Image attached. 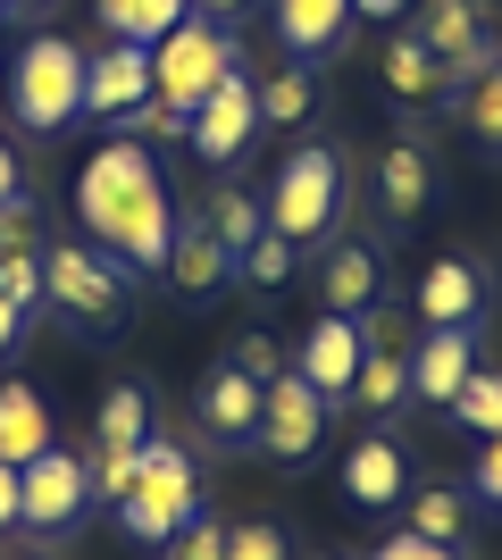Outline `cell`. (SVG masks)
I'll list each match as a JSON object with an SVG mask.
<instances>
[{
  "label": "cell",
  "instance_id": "6da1fadb",
  "mask_svg": "<svg viewBox=\"0 0 502 560\" xmlns=\"http://www.w3.org/2000/svg\"><path fill=\"white\" fill-rule=\"evenodd\" d=\"M75 218L126 268H167V252H176V201H167L160 167H151V142H135V135L101 142L84 160V176H75Z\"/></svg>",
  "mask_w": 502,
  "mask_h": 560
},
{
  "label": "cell",
  "instance_id": "7a4b0ae2",
  "mask_svg": "<svg viewBox=\"0 0 502 560\" xmlns=\"http://www.w3.org/2000/svg\"><path fill=\"white\" fill-rule=\"evenodd\" d=\"M9 109H17L25 135H59L84 117V50L68 34H34L9 59Z\"/></svg>",
  "mask_w": 502,
  "mask_h": 560
},
{
  "label": "cell",
  "instance_id": "3957f363",
  "mask_svg": "<svg viewBox=\"0 0 502 560\" xmlns=\"http://www.w3.org/2000/svg\"><path fill=\"white\" fill-rule=\"evenodd\" d=\"M235 68H243V59H235V34H226L218 18H185L167 43H151V93H160L167 109H185V117L201 109V101H210Z\"/></svg>",
  "mask_w": 502,
  "mask_h": 560
},
{
  "label": "cell",
  "instance_id": "277c9868",
  "mask_svg": "<svg viewBox=\"0 0 502 560\" xmlns=\"http://www.w3.org/2000/svg\"><path fill=\"white\" fill-rule=\"evenodd\" d=\"M201 511V477H192L185 444H160L151 435L143 444V477H135V493L118 502V527L135 544H176V527Z\"/></svg>",
  "mask_w": 502,
  "mask_h": 560
},
{
  "label": "cell",
  "instance_id": "5b68a950",
  "mask_svg": "<svg viewBox=\"0 0 502 560\" xmlns=\"http://www.w3.org/2000/svg\"><path fill=\"white\" fill-rule=\"evenodd\" d=\"M126 268L118 252H101V243H50L43 252V293L50 310H68V318H84V327H118L126 318Z\"/></svg>",
  "mask_w": 502,
  "mask_h": 560
},
{
  "label": "cell",
  "instance_id": "8992f818",
  "mask_svg": "<svg viewBox=\"0 0 502 560\" xmlns=\"http://www.w3.org/2000/svg\"><path fill=\"white\" fill-rule=\"evenodd\" d=\"M335 210H343V160H335L327 142L293 151L277 192H268V226L285 234V243H318V234H335Z\"/></svg>",
  "mask_w": 502,
  "mask_h": 560
},
{
  "label": "cell",
  "instance_id": "52a82bcc",
  "mask_svg": "<svg viewBox=\"0 0 502 560\" xmlns=\"http://www.w3.org/2000/svg\"><path fill=\"white\" fill-rule=\"evenodd\" d=\"M327 410H335V401L318 394L311 376L285 369L277 385H260V435H252V444H260L268 460H285V468L311 460V452L327 444Z\"/></svg>",
  "mask_w": 502,
  "mask_h": 560
},
{
  "label": "cell",
  "instance_id": "ba28073f",
  "mask_svg": "<svg viewBox=\"0 0 502 560\" xmlns=\"http://www.w3.org/2000/svg\"><path fill=\"white\" fill-rule=\"evenodd\" d=\"M84 511H93V468H84V452L50 444L43 460H25V502H17V527L68 536V527H75Z\"/></svg>",
  "mask_w": 502,
  "mask_h": 560
},
{
  "label": "cell",
  "instance_id": "9c48e42d",
  "mask_svg": "<svg viewBox=\"0 0 502 560\" xmlns=\"http://www.w3.org/2000/svg\"><path fill=\"white\" fill-rule=\"evenodd\" d=\"M252 126H260V75H243V68H235L210 101H201V109H192V135H185V142H192L210 167H226L243 142H252Z\"/></svg>",
  "mask_w": 502,
  "mask_h": 560
},
{
  "label": "cell",
  "instance_id": "30bf717a",
  "mask_svg": "<svg viewBox=\"0 0 502 560\" xmlns=\"http://www.w3.org/2000/svg\"><path fill=\"white\" fill-rule=\"evenodd\" d=\"M478 369H486L478 360V327H428L419 343H410V394L435 401V410H453L460 385H469Z\"/></svg>",
  "mask_w": 502,
  "mask_h": 560
},
{
  "label": "cell",
  "instance_id": "8fae6325",
  "mask_svg": "<svg viewBox=\"0 0 502 560\" xmlns=\"http://www.w3.org/2000/svg\"><path fill=\"white\" fill-rule=\"evenodd\" d=\"M419 34H428V50L460 75H478L486 59H502L494 50V18H486V0H428V18H419Z\"/></svg>",
  "mask_w": 502,
  "mask_h": 560
},
{
  "label": "cell",
  "instance_id": "7c38bea8",
  "mask_svg": "<svg viewBox=\"0 0 502 560\" xmlns=\"http://www.w3.org/2000/svg\"><path fill=\"white\" fill-rule=\"evenodd\" d=\"M360 360H369V343H360V318H335V310H318L311 335H302V351H293V369L311 376L327 401H352Z\"/></svg>",
  "mask_w": 502,
  "mask_h": 560
},
{
  "label": "cell",
  "instance_id": "4fadbf2b",
  "mask_svg": "<svg viewBox=\"0 0 502 560\" xmlns=\"http://www.w3.org/2000/svg\"><path fill=\"white\" fill-rule=\"evenodd\" d=\"M151 93V50L143 43H109L101 59H84V117H109L118 126L126 109H143Z\"/></svg>",
  "mask_w": 502,
  "mask_h": 560
},
{
  "label": "cell",
  "instance_id": "5bb4252c",
  "mask_svg": "<svg viewBox=\"0 0 502 560\" xmlns=\"http://www.w3.org/2000/svg\"><path fill=\"white\" fill-rule=\"evenodd\" d=\"M201 435L210 444H252L260 435V376H243L235 360H218L201 376Z\"/></svg>",
  "mask_w": 502,
  "mask_h": 560
},
{
  "label": "cell",
  "instance_id": "9a60e30c",
  "mask_svg": "<svg viewBox=\"0 0 502 560\" xmlns=\"http://www.w3.org/2000/svg\"><path fill=\"white\" fill-rule=\"evenodd\" d=\"M167 284H176V293H185V302H210V293H226V284H235V252H226V243H218L210 226H201V218H176V252H167Z\"/></svg>",
  "mask_w": 502,
  "mask_h": 560
},
{
  "label": "cell",
  "instance_id": "2e32d148",
  "mask_svg": "<svg viewBox=\"0 0 502 560\" xmlns=\"http://www.w3.org/2000/svg\"><path fill=\"white\" fill-rule=\"evenodd\" d=\"M410 310H419V327H478V310H486L478 259H435L419 277V293H410Z\"/></svg>",
  "mask_w": 502,
  "mask_h": 560
},
{
  "label": "cell",
  "instance_id": "e0dca14e",
  "mask_svg": "<svg viewBox=\"0 0 502 560\" xmlns=\"http://www.w3.org/2000/svg\"><path fill=\"white\" fill-rule=\"evenodd\" d=\"M385 93L402 101V109H435V101L453 93V68L428 50L419 25H410V34H385Z\"/></svg>",
  "mask_w": 502,
  "mask_h": 560
},
{
  "label": "cell",
  "instance_id": "ac0fdd59",
  "mask_svg": "<svg viewBox=\"0 0 502 560\" xmlns=\"http://www.w3.org/2000/svg\"><path fill=\"white\" fill-rule=\"evenodd\" d=\"M343 493H352L360 511H385V502H402L410 493V460L394 435H360L352 452H343Z\"/></svg>",
  "mask_w": 502,
  "mask_h": 560
},
{
  "label": "cell",
  "instance_id": "d6986e66",
  "mask_svg": "<svg viewBox=\"0 0 502 560\" xmlns=\"http://www.w3.org/2000/svg\"><path fill=\"white\" fill-rule=\"evenodd\" d=\"M318 302L335 310V318H360V310L377 302V243H327V259H318Z\"/></svg>",
  "mask_w": 502,
  "mask_h": 560
},
{
  "label": "cell",
  "instance_id": "ffe728a7",
  "mask_svg": "<svg viewBox=\"0 0 502 560\" xmlns=\"http://www.w3.org/2000/svg\"><path fill=\"white\" fill-rule=\"evenodd\" d=\"M50 444H59V435H50L43 394H34L25 376H9V385H0V460H9V468H25V460H43Z\"/></svg>",
  "mask_w": 502,
  "mask_h": 560
},
{
  "label": "cell",
  "instance_id": "44dd1931",
  "mask_svg": "<svg viewBox=\"0 0 502 560\" xmlns=\"http://www.w3.org/2000/svg\"><path fill=\"white\" fill-rule=\"evenodd\" d=\"M428 192H435V176H428V151L419 142H385V160H377V201H385V218L394 226H410V218L428 210Z\"/></svg>",
  "mask_w": 502,
  "mask_h": 560
},
{
  "label": "cell",
  "instance_id": "7402d4cb",
  "mask_svg": "<svg viewBox=\"0 0 502 560\" xmlns=\"http://www.w3.org/2000/svg\"><path fill=\"white\" fill-rule=\"evenodd\" d=\"M453 126L478 142L486 160H502V59H486L478 75H460V93H453Z\"/></svg>",
  "mask_w": 502,
  "mask_h": 560
},
{
  "label": "cell",
  "instance_id": "603a6c76",
  "mask_svg": "<svg viewBox=\"0 0 502 560\" xmlns=\"http://www.w3.org/2000/svg\"><path fill=\"white\" fill-rule=\"evenodd\" d=\"M101 9V25H109V43H167L176 25L192 18V0H93Z\"/></svg>",
  "mask_w": 502,
  "mask_h": 560
},
{
  "label": "cell",
  "instance_id": "cb8c5ba5",
  "mask_svg": "<svg viewBox=\"0 0 502 560\" xmlns=\"http://www.w3.org/2000/svg\"><path fill=\"white\" fill-rule=\"evenodd\" d=\"M192 218H201V226H210V234H218V243H226L235 259H243V252H252V243L268 234V210H260V201H252L243 185H210Z\"/></svg>",
  "mask_w": 502,
  "mask_h": 560
},
{
  "label": "cell",
  "instance_id": "d4e9b609",
  "mask_svg": "<svg viewBox=\"0 0 502 560\" xmlns=\"http://www.w3.org/2000/svg\"><path fill=\"white\" fill-rule=\"evenodd\" d=\"M343 25H352V0H277V34H285V50H335L343 43Z\"/></svg>",
  "mask_w": 502,
  "mask_h": 560
},
{
  "label": "cell",
  "instance_id": "484cf974",
  "mask_svg": "<svg viewBox=\"0 0 502 560\" xmlns=\"http://www.w3.org/2000/svg\"><path fill=\"white\" fill-rule=\"evenodd\" d=\"M93 435H101V452H143L151 444V394H143V385H109Z\"/></svg>",
  "mask_w": 502,
  "mask_h": 560
},
{
  "label": "cell",
  "instance_id": "4316f807",
  "mask_svg": "<svg viewBox=\"0 0 502 560\" xmlns=\"http://www.w3.org/2000/svg\"><path fill=\"white\" fill-rule=\"evenodd\" d=\"M352 401L377 410V419H394V401H410V351H369L360 376H352Z\"/></svg>",
  "mask_w": 502,
  "mask_h": 560
},
{
  "label": "cell",
  "instance_id": "83f0119b",
  "mask_svg": "<svg viewBox=\"0 0 502 560\" xmlns=\"http://www.w3.org/2000/svg\"><path fill=\"white\" fill-rule=\"evenodd\" d=\"M460 527H469V493H453V486H419L410 493V536L460 544Z\"/></svg>",
  "mask_w": 502,
  "mask_h": 560
},
{
  "label": "cell",
  "instance_id": "f1b7e54d",
  "mask_svg": "<svg viewBox=\"0 0 502 560\" xmlns=\"http://www.w3.org/2000/svg\"><path fill=\"white\" fill-rule=\"evenodd\" d=\"M311 101H318V75H311V68L260 75V126H302V117H311Z\"/></svg>",
  "mask_w": 502,
  "mask_h": 560
},
{
  "label": "cell",
  "instance_id": "f546056e",
  "mask_svg": "<svg viewBox=\"0 0 502 560\" xmlns=\"http://www.w3.org/2000/svg\"><path fill=\"white\" fill-rule=\"evenodd\" d=\"M453 419L469 427V435H502V369H478L469 385H460V401H453Z\"/></svg>",
  "mask_w": 502,
  "mask_h": 560
},
{
  "label": "cell",
  "instance_id": "4dcf8cb0",
  "mask_svg": "<svg viewBox=\"0 0 502 560\" xmlns=\"http://www.w3.org/2000/svg\"><path fill=\"white\" fill-rule=\"evenodd\" d=\"M293 252H302V243H285V234L268 226V234H260V243H252V252H243V259H235V277H252V284H268V293H277V284H285V277H293Z\"/></svg>",
  "mask_w": 502,
  "mask_h": 560
},
{
  "label": "cell",
  "instance_id": "1f68e13d",
  "mask_svg": "<svg viewBox=\"0 0 502 560\" xmlns=\"http://www.w3.org/2000/svg\"><path fill=\"white\" fill-rule=\"evenodd\" d=\"M93 502H109V511H118L126 493H135V477H143V452H93Z\"/></svg>",
  "mask_w": 502,
  "mask_h": 560
},
{
  "label": "cell",
  "instance_id": "d6a6232c",
  "mask_svg": "<svg viewBox=\"0 0 502 560\" xmlns=\"http://www.w3.org/2000/svg\"><path fill=\"white\" fill-rule=\"evenodd\" d=\"M118 135H135V142H185V135H192V117H185V109H167V101H143V109H126V117H118Z\"/></svg>",
  "mask_w": 502,
  "mask_h": 560
},
{
  "label": "cell",
  "instance_id": "836d02e7",
  "mask_svg": "<svg viewBox=\"0 0 502 560\" xmlns=\"http://www.w3.org/2000/svg\"><path fill=\"white\" fill-rule=\"evenodd\" d=\"M410 318H419V310H402V302H369V310H360V343H369V351H410Z\"/></svg>",
  "mask_w": 502,
  "mask_h": 560
},
{
  "label": "cell",
  "instance_id": "e575fe53",
  "mask_svg": "<svg viewBox=\"0 0 502 560\" xmlns=\"http://www.w3.org/2000/svg\"><path fill=\"white\" fill-rule=\"evenodd\" d=\"M0 293H9L17 310L50 302V293H43V252H0Z\"/></svg>",
  "mask_w": 502,
  "mask_h": 560
},
{
  "label": "cell",
  "instance_id": "d590c367",
  "mask_svg": "<svg viewBox=\"0 0 502 560\" xmlns=\"http://www.w3.org/2000/svg\"><path fill=\"white\" fill-rule=\"evenodd\" d=\"M226 560H293V544H285V527L252 518V527H226Z\"/></svg>",
  "mask_w": 502,
  "mask_h": 560
},
{
  "label": "cell",
  "instance_id": "8d00e7d4",
  "mask_svg": "<svg viewBox=\"0 0 502 560\" xmlns=\"http://www.w3.org/2000/svg\"><path fill=\"white\" fill-rule=\"evenodd\" d=\"M176 560H226V518L192 511L185 527H176Z\"/></svg>",
  "mask_w": 502,
  "mask_h": 560
},
{
  "label": "cell",
  "instance_id": "74e56055",
  "mask_svg": "<svg viewBox=\"0 0 502 560\" xmlns=\"http://www.w3.org/2000/svg\"><path fill=\"white\" fill-rule=\"evenodd\" d=\"M235 369H243V376H260V385H277V376H285V343L252 327V335L235 343Z\"/></svg>",
  "mask_w": 502,
  "mask_h": 560
},
{
  "label": "cell",
  "instance_id": "f35d334b",
  "mask_svg": "<svg viewBox=\"0 0 502 560\" xmlns=\"http://www.w3.org/2000/svg\"><path fill=\"white\" fill-rule=\"evenodd\" d=\"M34 201H25V192H9V201H0V252H43V234H34Z\"/></svg>",
  "mask_w": 502,
  "mask_h": 560
},
{
  "label": "cell",
  "instance_id": "ab89813d",
  "mask_svg": "<svg viewBox=\"0 0 502 560\" xmlns=\"http://www.w3.org/2000/svg\"><path fill=\"white\" fill-rule=\"evenodd\" d=\"M469 493L502 511V435H486V444H478V460H469Z\"/></svg>",
  "mask_w": 502,
  "mask_h": 560
},
{
  "label": "cell",
  "instance_id": "60d3db41",
  "mask_svg": "<svg viewBox=\"0 0 502 560\" xmlns=\"http://www.w3.org/2000/svg\"><path fill=\"white\" fill-rule=\"evenodd\" d=\"M369 560H460V552H453V544H428V536H410V527H402V536H385Z\"/></svg>",
  "mask_w": 502,
  "mask_h": 560
},
{
  "label": "cell",
  "instance_id": "b9f144b4",
  "mask_svg": "<svg viewBox=\"0 0 502 560\" xmlns=\"http://www.w3.org/2000/svg\"><path fill=\"white\" fill-rule=\"evenodd\" d=\"M17 502H25V468L0 460V527H17Z\"/></svg>",
  "mask_w": 502,
  "mask_h": 560
},
{
  "label": "cell",
  "instance_id": "7bdbcfd3",
  "mask_svg": "<svg viewBox=\"0 0 502 560\" xmlns=\"http://www.w3.org/2000/svg\"><path fill=\"white\" fill-rule=\"evenodd\" d=\"M243 9H252V0H192V18H218V25L243 18Z\"/></svg>",
  "mask_w": 502,
  "mask_h": 560
},
{
  "label": "cell",
  "instance_id": "ee69618b",
  "mask_svg": "<svg viewBox=\"0 0 502 560\" xmlns=\"http://www.w3.org/2000/svg\"><path fill=\"white\" fill-rule=\"evenodd\" d=\"M9 192H25V185H17V151H9V135H0V201H9Z\"/></svg>",
  "mask_w": 502,
  "mask_h": 560
},
{
  "label": "cell",
  "instance_id": "f6af8a7d",
  "mask_svg": "<svg viewBox=\"0 0 502 560\" xmlns=\"http://www.w3.org/2000/svg\"><path fill=\"white\" fill-rule=\"evenodd\" d=\"M17 327H25V310H17V302H9V293H0V351L17 343Z\"/></svg>",
  "mask_w": 502,
  "mask_h": 560
},
{
  "label": "cell",
  "instance_id": "bcb514c9",
  "mask_svg": "<svg viewBox=\"0 0 502 560\" xmlns=\"http://www.w3.org/2000/svg\"><path fill=\"white\" fill-rule=\"evenodd\" d=\"M410 0H352V18H402Z\"/></svg>",
  "mask_w": 502,
  "mask_h": 560
},
{
  "label": "cell",
  "instance_id": "7dc6e473",
  "mask_svg": "<svg viewBox=\"0 0 502 560\" xmlns=\"http://www.w3.org/2000/svg\"><path fill=\"white\" fill-rule=\"evenodd\" d=\"M0 560H34V552H0Z\"/></svg>",
  "mask_w": 502,
  "mask_h": 560
},
{
  "label": "cell",
  "instance_id": "c3c4849f",
  "mask_svg": "<svg viewBox=\"0 0 502 560\" xmlns=\"http://www.w3.org/2000/svg\"><path fill=\"white\" fill-rule=\"evenodd\" d=\"M17 9H43V0H17Z\"/></svg>",
  "mask_w": 502,
  "mask_h": 560
},
{
  "label": "cell",
  "instance_id": "681fc988",
  "mask_svg": "<svg viewBox=\"0 0 502 560\" xmlns=\"http://www.w3.org/2000/svg\"><path fill=\"white\" fill-rule=\"evenodd\" d=\"M0 43H9V18H0Z\"/></svg>",
  "mask_w": 502,
  "mask_h": 560
},
{
  "label": "cell",
  "instance_id": "f907efd6",
  "mask_svg": "<svg viewBox=\"0 0 502 560\" xmlns=\"http://www.w3.org/2000/svg\"><path fill=\"white\" fill-rule=\"evenodd\" d=\"M0 9H17V0H0Z\"/></svg>",
  "mask_w": 502,
  "mask_h": 560
}]
</instances>
